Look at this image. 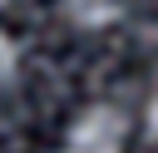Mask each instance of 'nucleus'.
<instances>
[{"label": "nucleus", "mask_w": 158, "mask_h": 153, "mask_svg": "<svg viewBox=\"0 0 158 153\" xmlns=\"http://www.w3.org/2000/svg\"><path fill=\"white\" fill-rule=\"evenodd\" d=\"M128 143V114L114 104H89L64 133V153H123Z\"/></svg>", "instance_id": "1"}, {"label": "nucleus", "mask_w": 158, "mask_h": 153, "mask_svg": "<svg viewBox=\"0 0 158 153\" xmlns=\"http://www.w3.org/2000/svg\"><path fill=\"white\" fill-rule=\"evenodd\" d=\"M64 10H69V20L84 25V30H104V25H114V20L123 15L118 0H64Z\"/></svg>", "instance_id": "2"}, {"label": "nucleus", "mask_w": 158, "mask_h": 153, "mask_svg": "<svg viewBox=\"0 0 158 153\" xmlns=\"http://www.w3.org/2000/svg\"><path fill=\"white\" fill-rule=\"evenodd\" d=\"M15 59H20V49H15V39L10 35H0V84L15 74Z\"/></svg>", "instance_id": "3"}, {"label": "nucleus", "mask_w": 158, "mask_h": 153, "mask_svg": "<svg viewBox=\"0 0 158 153\" xmlns=\"http://www.w3.org/2000/svg\"><path fill=\"white\" fill-rule=\"evenodd\" d=\"M143 138L158 148V94L148 99V109H143Z\"/></svg>", "instance_id": "4"}]
</instances>
